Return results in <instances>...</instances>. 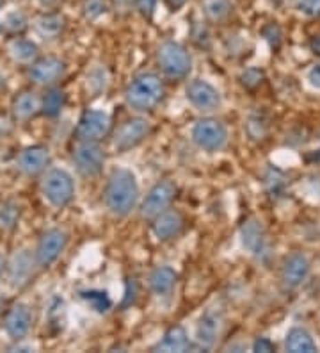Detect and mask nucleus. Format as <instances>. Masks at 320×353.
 Returning <instances> with one entry per match:
<instances>
[{"label":"nucleus","mask_w":320,"mask_h":353,"mask_svg":"<svg viewBox=\"0 0 320 353\" xmlns=\"http://www.w3.org/2000/svg\"><path fill=\"white\" fill-rule=\"evenodd\" d=\"M112 120L105 111L89 109L81 117L77 123L78 141H100L111 132Z\"/></svg>","instance_id":"f8f14e48"},{"label":"nucleus","mask_w":320,"mask_h":353,"mask_svg":"<svg viewBox=\"0 0 320 353\" xmlns=\"http://www.w3.org/2000/svg\"><path fill=\"white\" fill-rule=\"evenodd\" d=\"M297 9L310 18H320V0H297Z\"/></svg>","instance_id":"f704fd0d"},{"label":"nucleus","mask_w":320,"mask_h":353,"mask_svg":"<svg viewBox=\"0 0 320 353\" xmlns=\"http://www.w3.org/2000/svg\"><path fill=\"white\" fill-rule=\"evenodd\" d=\"M274 350H276V346H274L273 341L267 339V337H258V339L253 343V352L269 353V352H274Z\"/></svg>","instance_id":"58836bf2"},{"label":"nucleus","mask_w":320,"mask_h":353,"mask_svg":"<svg viewBox=\"0 0 320 353\" xmlns=\"http://www.w3.org/2000/svg\"><path fill=\"white\" fill-rule=\"evenodd\" d=\"M224 327V310L210 307L203 312L196 327V343L201 350H212Z\"/></svg>","instance_id":"1a4fd4ad"},{"label":"nucleus","mask_w":320,"mask_h":353,"mask_svg":"<svg viewBox=\"0 0 320 353\" xmlns=\"http://www.w3.org/2000/svg\"><path fill=\"white\" fill-rule=\"evenodd\" d=\"M6 268H8V261H6L4 254L0 252V279H2V273L6 272Z\"/></svg>","instance_id":"37998d69"},{"label":"nucleus","mask_w":320,"mask_h":353,"mask_svg":"<svg viewBox=\"0 0 320 353\" xmlns=\"http://www.w3.org/2000/svg\"><path fill=\"white\" fill-rule=\"evenodd\" d=\"M73 163L75 168L85 179H94L103 172L105 166V152L98 141H78L73 150Z\"/></svg>","instance_id":"423d86ee"},{"label":"nucleus","mask_w":320,"mask_h":353,"mask_svg":"<svg viewBox=\"0 0 320 353\" xmlns=\"http://www.w3.org/2000/svg\"><path fill=\"white\" fill-rule=\"evenodd\" d=\"M2 305H4V298H2V294H0V309H2Z\"/></svg>","instance_id":"49530a36"},{"label":"nucleus","mask_w":320,"mask_h":353,"mask_svg":"<svg viewBox=\"0 0 320 353\" xmlns=\"http://www.w3.org/2000/svg\"><path fill=\"white\" fill-rule=\"evenodd\" d=\"M246 132H248V136L253 141H264L267 138V134H269L267 118L260 114V112L249 114L248 121H246Z\"/></svg>","instance_id":"cd10ccee"},{"label":"nucleus","mask_w":320,"mask_h":353,"mask_svg":"<svg viewBox=\"0 0 320 353\" xmlns=\"http://www.w3.org/2000/svg\"><path fill=\"white\" fill-rule=\"evenodd\" d=\"M103 200L109 212L118 218L130 214L139 200V184L136 175L127 168L114 170L107 181Z\"/></svg>","instance_id":"f257e3e1"},{"label":"nucleus","mask_w":320,"mask_h":353,"mask_svg":"<svg viewBox=\"0 0 320 353\" xmlns=\"http://www.w3.org/2000/svg\"><path fill=\"white\" fill-rule=\"evenodd\" d=\"M36 266H38L36 254H32L27 248L17 252L8 263L9 284L13 285V288H23V285H27L30 282V279L34 276Z\"/></svg>","instance_id":"4468645a"},{"label":"nucleus","mask_w":320,"mask_h":353,"mask_svg":"<svg viewBox=\"0 0 320 353\" xmlns=\"http://www.w3.org/2000/svg\"><path fill=\"white\" fill-rule=\"evenodd\" d=\"M32 327V312L25 303H14L4 316V330L9 339L21 341L29 336Z\"/></svg>","instance_id":"f3484780"},{"label":"nucleus","mask_w":320,"mask_h":353,"mask_svg":"<svg viewBox=\"0 0 320 353\" xmlns=\"http://www.w3.org/2000/svg\"><path fill=\"white\" fill-rule=\"evenodd\" d=\"M185 95L192 108H196L201 112L217 111L222 103L217 88H213L209 81H203V79H194L189 82L185 88Z\"/></svg>","instance_id":"9b49d317"},{"label":"nucleus","mask_w":320,"mask_h":353,"mask_svg":"<svg viewBox=\"0 0 320 353\" xmlns=\"http://www.w3.org/2000/svg\"><path fill=\"white\" fill-rule=\"evenodd\" d=\"M158 0H136L137 11L142 14L145 18H151L157 9Z\"/></svg>","instance_id":"4c0bfd02"},{"label":"nucleus","mask_w":320,"mask_h":353,"mask_svg":"<svg viewBox=\"0 0 320 353\" xmlns=\"http://www.w3.org/2000/svg\"><path fill=\"white\" fill-rule=\"evenodd\" d=\"M13 117L17 121H29L41 111V99L34 91H21L13 100Z\"/></svg>","instance_id":"4be33fe9"},{"label":"nucleus","mask_w":320,"mask_h":353,"mask_svg":"<svg viewBox=\"0 0 320 353\" xmlns=\"http://www.w3.org/2000/svg\"><path fill=\"white\" fill-rule=\"evenodd\" d=\"M264 38L269 41L270 48H277L279 47V43H281V30H279V27L277 26L270 23V26H267L264 29Z\"/></svg>","instance_id":"e433bc0d"},{"label":"nucleus","mask_w":320,"mask_h":353,"mask_svg":"<svg viewBox=\"0 0 320 353\" xmlns=\"http://www.w3.org/2000/svg\"><path fill=\"white\" fill-rule=\"evenodd\" d=\"M192 141L201 150L221 152L228 145V129L217 118H201L192 127Z\"/></svg>","instance_id":"39448f33"},{"label":"nucleus","mask_w":320,"mask_h":353,"mask_svg":"<svg viewBox=\"0 0 320 353\" xmlns=\"http://www.w3.org/2000/svg\"><path fill=\"white\" fill-rule=\"evenodd\" d=\"M20 220V205L14 202H8L0 207V228L2 230H13Z\"/></svg>","instance_id":"7c9ffc66"},{"label":"nucleus","mask_w":320,"mask_h":353,"mask_svg":"<svg viewBox=\"0 0 320 353\" xmlns=\"http://www.w3.org/2000/svg\"><path fill=\"white\" fill-rule=\"evenodd\" d=\"M264 79L265 74L264 70L260 68H248L246 72H242V75H240V82H242V86L246 88V90H256V88H260Z\"/></svg>","instance_id":"473e14b6"},{"label":"nucleus","mask_w":320,"mask_h":353,"mask_svg":"<svg viewBox=\"0 0 320 353\" xmlns=\"http://www.w3.org/2000/svg\"><path fill=\"white\" fill-rule=\"evenodd\" d=\"M313 161H320V150L317 154H313Z\"/></svg>","instance_id":"a18cd8bd"},{"label":"nucleus","mask_w":320,"mask_h":353,"mask_svg":"<svg viewBox=\"0 0 320 353\" xmlns=\"http://www.w3.org/2000/svg\"><path fill=\"white\" fill-rule=\"evenodd\" d=\"M64 103H66L64 91L59 88H50L41 99V112L48 118H56L63 111Z\"/></svg>","instance_id":"393cba45"},{"label":"nucleus","mask_w":320,"mask_h":353,"mask_svg":"<svg viewBox=\"0 0 320 353\" xmlns=\"http://www.w3.org/2000/svg\"><path fill=\"white\" fill-rule=\"evenodd\" d=\"M201 8H203V13L206 14L209 20L222 22L224 18L230 17L233 4H231V0H203Z\"/></svg>","instance_id":"a878e982"},{"label":"nucleus","mask_w":320,"mask_h":353,"mask_svg":"<svg viewBox=\"0 0 320 353\" xmlns=\"http://www.w3.org/2000/svg\"><path fill=\"white\" fill-rule=\"evenodd\" d=\"M84 14L87 20H96L102 14L107 13V2L105 0H84Z\"/></svg>","instance_id":"72a5a7b5"},{"label":"nucleus","mask_w":320,"mask_h":353,"mask_svg":"<svg viewBox=\"0 0 320 353\" xmlns=\"http://www.w3.org/2000/svg\"><path fill=\"white\" fill-rule=\"evenodd\" d=\"M308 82H310L315 90H320V63H317L315 66L310 68V72H308Z\"/></svg>","instance_id":"ea45409f"},{"label":"nucleus","mask_w":320,"mask_h":353,"mask_svg":"<svg viewBox=\"0 0 320 353\" xmlns=\"http://www.w3.org/2000/svg\"><path fill=\"white\" fill-rule=\"evenodd\" d=\"M43 6H52V4H56L57 0H39Z\"/></svg>","instance_id":"c03bdc74"},{"label":"nucleus","mask_w":320,"mask_h":353,"mask_svg":"<svg viewBox=\"0 0 320 353\" xmlns=\"http://www.w3.org/2000/svg\"><path fill=\"white\" fill-rule=\"evenodd\" d=\"M178 188L173 181H160L148 191L146 199L141 203V216L145 220L153 221L158 214L169 209L175 200Z\"/></svg>","instance_id":"0eeeda50"},{"label":"nucleus","mask_w":320,"mask_h":353,"mask_svg":"<svg viewBox=\"0 0 320 353\" xmlns=\"http://www.w3.org/2000/svg\"><path fill=\"white\" fill-rule=\"evenodd\" d=\"M4 86V79H2V75H0V88Z\"/></svg>","instance_id":"de8ad7c7"},{"label":"nucleus","mask_w":320,"mask_h":353,"mask_svg":"<svg viewBox=\"0 0 320 353\" xmlns=\"http://www.w3.org/2000/svg\"><path fill=\"white\" fill-rule=\"evenodd\" d=\"M158 66L169 79L187 77L192 68V57L184 45L176 41H164L157 50Z\"/></svg>","instance_id":"20e7f679"},{"label":"nucleus","mask_w":320,"mask_h":353,"mask_svg":"<svg viewBox=\"0 0 320 353\" xmlns=\"http://www.w3.org/2000/svg\"><path fill=\"white\" fill-rule=\"evenodd\" d=\"M151 134V123L146 118H130L121 123L114 134V148L118 152H128L141 145Z\"/></svg>","instance_id":"6e6552de"},{"label":"nucleus","mask_w":320,"mask_h":353,"mask_svg":"<svg viewBox=\"0 0 320 353\" xmlns=\"http://www.w3.org/2000/svg\"><path fill=\"white\" fill-rule=\"evenodd\" d=\"M9 56L21 65H32L39 56V48L34 41L25 38H14L8 47Z\"/></svg>","instance_id":"b1692460"},{"label":"nucleus","mask_w":320,"mask_h":353,"mask_svg":"<svg viewBox=\"0 0 320 353\" xmlns=\"http://www.w3.org/2000/svg\"><path fill=\"white\" fill-rule=\"evenodd\" d=\"M66 72V65L59 57H41L36 59L29 70V77L34 84L39 86H52L57 81H61Z\"/></svg>","instance_id":"dca6fc26"},{"label":"nucleus","mask_w":320,"mask_h":353,"mask_svg":"<svg viewBox=\"0 0 320 353\" xmlns=\"http://www.w3.org/2000/svg\"><path fill=\"white\" fill-rule=\"evenodd\" d=\"M48 164H50V152H48V148L41 147V145L23 148L17 159L18 170L27 176H36L39 173H45L48 170Z\"/></svg>","instance_id":"a211bd4d"},{"label":"nucleus","mask_w":320,"mask_h":353,"mask_svg":"<svg viewBox=\"0 0 320 353\" xmlns=\"http://www.w3.org/2000/svg\"><path fill=\"white\" fill-rule=\"evenodd\" d=\"M176 280H178V275L173 268L169 266H158L155 268L153 272L149 273L148 284L149 289L153 291L155 296L158 298H166L173 293V289L176 285Z\"/></svg>","instance_id":"aec40b11"},{"label":"nucleus","mask_w":320,"mask_h":353,"mask_svg":"<svg viewBox=\"0 0 320 353\" xmlns=\"http://www.w3.org/2000/svg\"><path fill=\"white\" fill-rule=\"evenodd\" d=\"M185 220L180 211H164L153 220V234L158 241H171L184 230Z\"/></svg>","instance_id":"6ab92c4d"},{"label":"nucleus","mask_w":320,"mask_h":353,"mask_svg":"<svg viewBox=\"0 0 320 353\" xmlns=\"http://www.w3.org/2000/svg\"><path fill=\"white\" fill-rule=\"evenodd\" d=\"M109 84V75H107V70L103 66H98V68H93L89 72V77H87V86L93 91L94 95L102 93L103 90Z\"/></svg>","instance_id":"2f4dec72"},{"label":"nucleus","mask_w":320,"mask_h":353,"mask_svg":"<svg viewBox=\"0 0 320 353\" xmlns=\"http://www.w3.org/2000/svg\"><path fill=\"white\" fill-rule=\"evenodd\" d=\"M264 184H265V190L270 196H281L285 193V188H286V181L283 173L276 168H269L267 173L264 176Z\"/></svg>","instance_id":"c85d7f7f"},{"label":"nucleus","mask_w":320,"mask_h":353,"mask_svg":"<svg viewBox=\"0 0 320 353\" xmlns=\"http://www.w3.org/2000/svg\"><path fill=\"white\" fill-rule=\"evenodd\" d=\"M310 270H312V264H310V259L306 255L301 254V252L288 255L281 268L283 285L290 291L299 289L310 276Z\"/></svg>","instance_id":"2eb2a0df"},{"label":"nucleus","mask_w":320,"mask_h":353,"mask_svg":"<svg viewBox=\"0 0 320 353\" xmlns=\"http://www.w3.org/2000/svg\"><path fill=\"white\" fill-rule=\"evenodd\" d=\"M240 241L244 250H248L253 257L264 259L269 255V237L264 223L258 218H249L240 227Z\"/></svg>","instance_id":"ddd939ff"},{"label":"nucleus","mask_w":320,"mask_h":353,"mask_svg":"<svg viewBox=\"0 0 320 353\" xmlns=\"http://www.w3.org/2000/svg\"><path fill=\"white\" fill-rule=\"evenodd\" d=\"M68 245V234L61 228H50L39 237L38 246H36V261L39 268H50L56 263L61 254Z\"/></svg>","instance_id":"9d476101"},{"label":"nucleus","mask_w":320,"mask_h":353,"mask_svg":"<svg viewBox=\"0 0 320 353\" xmlns=\"http://www.w3.org/2000/svg\"><path fill=\"white\" fill-rule=\"evenodd\" d=\"M187 4V0H166V6L171 9V11H178L184 6Z\"/></svg>","instance_id":"a19ab883"},{"label":"nucleus","mask_w":320,"mask_h":353,"mask_svg":"<svg viewBox=\"0 0 320 353\" xmlns=\"http://www.w3.org/2000/svg\"><path fill=\"white\" fill-rule=\"evenodd\" d=\"M41 193L52 207L64 209L75 196V182L66 170L50 168L43 175Z\"/></svg>","instance_id":"7ed1b4c3"},{"label":"nucleus","mask_w":320,"mask_h":353,"mask_svg":"<svg viewBox=\"0 0 320 353\" xmlns=\"http://www.w3.org/2000/svg\"><path fill=\"white\" fill-rule=\"evenodd\" d=\"M310 50H312L315 56H320V36L312 38V41H310Z\"/></svg>","instance_id":"79ce46f5"},{"label":"nucleus","mask_w":320,"mask_h":353,"mask_svg":"<svg viewBox=\"0 0 320 353\" xmlns=\"http://www.w3.org/2000/svg\"><path fill=\"white\" fill-rule=\"evenodd\" d=\"M166 95L164 81L157 74H141L134 77L125 91V100L134 111L146 112L155 109Z\"/></svg>","instance_id":"f03ea898"},{"label":"nucleus","mask_w":320,"mask_h":353,"mask_svg":"<svg viewBox=\"0 0 320 353\" xmlns=\"http://www.w3.org/2000/svg\"><path fill=\"white\" fill-rule=\"evenodd\" d=\"M39 34L45 38H57L64 29V18L61 14H43L36 22Z\"/></svg>","instance_id":"bb28decb"},{"label":"nucleus","mask_w":320,"mask_h":353,"mask_svg":"<svg viewBox=\"0 0 320 353\" xmlns=\"http://www.w3.org/2000/svg\"><path fill=\"white\" fill-rule=\"evenodd\" d=\"M285 350L290 353H315L317 343L310 332L301 327H294L286 334Z\"/></svg>","instance_id":"5701e85b"},{"label":"nucleus","mask_w":320,"mask_h":353,"mask_svg":"<svg viewBox=\"0 0 320 353\" xmlns=\"http://www.w3.org/2000/svg\"><path fill=\"white\" fill-rule=\"evenodd\" d=\"M4 26L8 27L9 30H13V32H18V30H23L27 26V20L25 17L21 13H11L8 14V18H6Z\"/></svg>","instance_id":"c9c22d12"},{"label":"nucleus","mask_w":320,"mask_h":353,"mask_svg":"<svg viewBox=\"0 0 320 353\" xmlns=\"http://www.w3.org/2000/svg\"><path fill=\"white\" fill-rule=\"evenodd\" d=\"M81 296L82 300H85V302L89 303L91 309H94L96 312H102V314L112 307L111 298H109V294H107L105 291L91 289V291H82Z\"/></svg>","instance_id":"c756f323"},{"label":"nucleus","mask_w":320,"mask_h":353,"mask_svg":"<svg viewBox=\"0 0 320 353\" xmlns=\"http://www.w3.org/2000/svg\"><path fill=\"white\" fill-rule=\"evenodd\" d=\"M191 350V339L184 327H171L164 334V337L153 346V352H166V353H182Z\"/></svg>","instance_id":"412c9836"}]
</instances>
